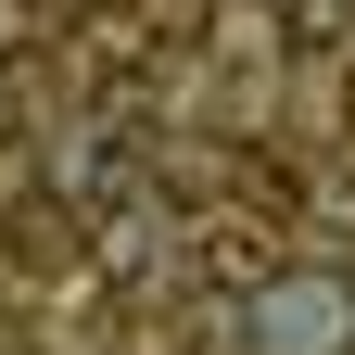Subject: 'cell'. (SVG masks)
Returning <instances> with one entry per match:
<instances>
[{
  "label": "cell",
  "instance_id": "1",
  "mask_svg": "<svg viewBox=\"0 0 355 355\" xmlns=\"http://www.w3.org/2000/svg\"><path fill=\"white\" fill-rule=\"evenodd\" d=\"M254 330H266V355H330V343H355V279L292 266V279L254 292Z\"/></svg>",
  "mask_w": 355,
  "mask_h": 355
},
{
  "label": "cell",
  "instance_id": "2",
  "mask_svg": "<svg viewBox=\"0 0 355 355\" xmlns=\"http://www.w3.org/2000/svg\"><path fill=\"white\" fill-rule=\"evenodd\" d=\"M203 279L254 304L266 279H292V254H279V229H266V216H203Z\"/></svg>",
  "mask_w": 355,
  "mask_h": 355
},
{
  "label": "cell",
  "instance_id": "3",
  "mask_svg": "<svg viewBox=\"0 0 355 355\" xmlns=\"http://www.w3.org/2000/svg\"><path fill=\"white\" fill-rule=\"evenodd\" d=\"M13 266H26V279H38V266H76V203H64V191L13 216Z\"/></svg>",
  "mask_w": 355,
  "mask_h": 355
}]
</instances>
